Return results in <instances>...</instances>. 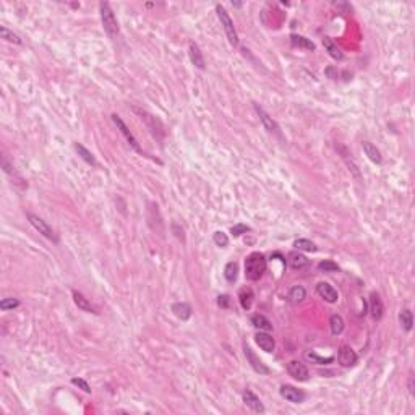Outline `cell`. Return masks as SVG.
<instances>
[{"mask_svg": "<svg viewBox=\"0 0 415 415\" xmlns=\"http://www.w3.org/2000/svg\"><path fill=\"white\" fill-rule=\"evenodd\" d=\"M266 272V258L263 253L253 252L245 258V277L248 281H259Z\"/></svg>", "mask_w": 415, "mask_h": 415, "instance_id": "obj_1", "label": "cell"}, {"mask_svg": "<svg viewBox=\"0 0 415 415\" xmlns=\"http://www.w3.org/2000/svg\"><path fill=\"white\" fill-rule=\"evenodd\" d=\"M99 12H101V21H102V26H104V31L107 32L109 37H117L119 36V23H117V18L112 12L111 5L107 2H101L99 3Z\"/></svg>", "mask_w": 415, "mask_h": 415, "instance_id": "obj_2", "label": "cell"}, {"mask_svg": "<svg viewBox=\"0 0 415 415\" xmlns=\"http://www.w3.org/2000/svg\"><path fill=\"white\" fill-rule=\"evenodd\" d=\"M146 218H148V225L154 234H158L159 237H164L166 234V224L162 221L161 211H159L158 203L149 201L148 208H146Z\"/></svg>", "mask_w": 415, "mask_h": 415, "instance_id": "obj_3", "label": "cell"}, {"mask_svg": "<svg viewBox=\"0 0 415 415\" xmlns=\"http://www.w3.org/2000/svg\"><path fill=\"white\" fill-rule=\"evenodd\" d=\"M216 12H218L221 25H223L224 31H225V36H227V39H229V44L232 47H237L239 46V34H237V30H235V26H234L232 18L229 16L227 10H225V8L221 5V3L216 5Z\"/></svg>", "mask_w": 415, "mask_h": 415, "instance_id": "obj_4", "label": "cell"}, {"mask_svg": "<svg viewBox=\"0 0 415 415\" xmlns=\"http://www.w3.org/2000/svg\"><path fill=\"white\" fill-rule=\"evenodd\" d=\"M133 111L140 115V119L144 122L146 127L149 128V131L153 133L154 138H158V140H162V138H164L166 131H164V127H162V124H161V120L156 119L154 115H151L149 112L140 109V107H133Z\"/></svg>", "mask_w": 415, "mask_h": 415, "instance_id": "obj_5", "label": "cell"}, {"mask_svg": "<svg viewBox=\"0 0 415 415\" xmlns=\"http://www.w3.org/2000/svg\"><path fill=\"white\" fill-rule=\"evenodd\" d=\"M26 218H28V221H30V224H31L32 227H34L41 235H44L46 239L52 240L54 243L59 242V237H57V234H55V230L52 229L50 225L47 224L42 218H39V216H36V214H32V213H26Z\"/></svg>", "mask_w": 415, "mask_h": 415, "instance_id": "obj_6", "label": "cell"}, {"mask_svg": "<svg viewBox=\"0 0 415 415\" xmlns=\"http://www.w3.org/2000/svg\"><path fill=\"white\" fill-rule=\"evenodd\" d=\"M253 107H255V111H256V114H258V117H259V120H261L263 127H265V128L270 131L271 135L277 136L279 140H284V136H282V131H281V127L277 125V122L272 120V117L268 114V112L263 109V107H259L258 104H253Z\"/></svg>", "mask_w": 415, "mask_h": 415, "instance_id": "obj_7", "label": "cell"}, {"mask_svg": "<svg viewBox=\"0 0 415 415\" xmlns=\"http://www.w3.org/2000/svg\"><path fill=\"white\" fill-rule=\"evenodd\" d=\"M111 117H112V122H114V124H115V127H117V128L120 130V133L125 136V140H127V143L130 144V148L133 149V151H136V153H140V154H143V156H144V153H143V148H141V146H140V143H138V141H136V138L133 136V133H131V131H130V128H128V127L125 125V122L120 119V115H117V114H112Z\"/></svg>", "mask_w": 415, "mask_h": 415, "instance_id": "obj_8", "label": "cell"}, {"mask_svg": "<svg viewBox=\"0 0 415 415\" xmlns=\"http://www.w3.org/2000/svg\"><path fill=\"white\" fill-rule=\"evenodd\" d=\"M243 353H245V357H247L250 367H252V368L256 371V373H259V375H270L271 373V370L268 368L265 363H263L261 358H259L256 353L252 351V347H250L247 342H243Z\"/></svg>", "mask_w": 415, "mask_h": 415, "instance_id": "obj_9", "label": "cell"}, {"mask_svg": "<svg viewBox=\"0 0 415 415\" xmlns=\"http://www.w3.org/2000/svg\"><path fill=\"white\" fill-rule=\"evenodd\" d=\"M287 373L297 381H308L310 378V371L306 368V365L299 360H290L287 363Z\"/></svg>", "mask_w": 415, "mask_h": 415, "instance_id": "obj_10", "label": "cell"}, {"mask_svg": "<svg viewBox=\"0 0 415 415\" xmlns=\"http://www.w3.org/2000/svg\"><path fill=\"white\" fill-rule=\"evenodd\" d=\"M279 393H281L282 398H284L286 400H289V402H292V404H302L306 398L303 391L295 388V386H292V384H282Z\"/></svg>", "mask_w": 415, "mask_h": 415, "instance_id": "obj_11", "label": "cell"}, {"mask_svg": "<svg viewBox=\"0 0 415 415\" xmlns=\"http://www.w3.org/2000/svg\"><path fill=\"white\" fill-rule=\"evenodd\" d=\"M358 357L355 351L351 347V346H341L339 347V352H337V362L341 363V367H344V368H351V367H353L357 363Z\"/></svg>", "mask_w": 415, "mask_h": 415, "instance_id": "obj_12", "label": "cell"}, {"mask_svg": "<svg viewBox=\"0 0 415 415\" xmlns=\"http://www.w3.org/2000/svg\"><path fill=\"white\" fill-rule=\"evenodd\" d=\"M317 292H318V295L321 297L324 302H328V303H336L337 299H339L337 290L334 289V287L329 284V282H318Z\"/></svg>", "mask_w": 415, "mask_h": 415, "instance_id": "obj_13", "label": "cell"}, {"mask_svg": "<svg viewBox=\"0 0 415 415\" xmlns=\"http://www.w3.org/2000/svg\"><path fill=\"white\" fill-rule=\"evenodd\" d=\"M255 342H256L259 346V349H261V351H265L266 353L274 352V349H276L274 337H272L271 334L265 333V331H258L256 334H255Z\"/></svg>", "mask_w": 415, "mask_h": 415, "instance_id": "obj_14", "label": "cell"}, {"mask_svg": "<svg viewBox=\"0 0 415 415\" xmlns=\"http://www.w3.org/2000/svg\"><path fill=\"white\" fill-rule=\"evenodd\" d=\"M242 399H243L245 405L252 409L253 412H256V414H263V412H265V405H263V402L259 400V398L253 393V391L245 389L243 393H242Z\"/></svg>", "mask_w": 415, "mask_h": 415, "instance_id": "obj_15", "label": "cell"}, {"mask_svg": "<svg viewBox=\"0 0 415 415\" xmlns=\"http://www.w3.org/2000/svg\"><path fill=\"white\" fill-rule=\"evenodd\" d=\"M370 311L375 321H380V319L383 318L384 306H383V300H381L378 292H371L370 294Z\"/></svg>", "mask_w": 415, "mask_h": 415, "instance_id": "obj_16", "label": "cell"}, {"mask_svg": "<svg viewBox=\"0 0 415 415\" xmlns=\"http://www.w3.org/2000/svg\"><path fill=\"white\" fill-rule=\"evenodd\" d=\"M287 263H289V266L292 268V270H305V268L310 266V259L305 256V255H302L299 250L297 252H290L289 256H287Z\"/></svg>", "mask_w": 415, "mask_h": 415, "instance_id": "obj_17", "label": "cell"}, {"mask_svg": "<svg viewBox=\"0 0 415 415\" xmlns=\"http://www.w3.org/2000/svg\"><path fill=\"white\" fill-rule=\"evenodd\" d=\"M188 55H190L192 64L195 65L196 68H200V70L206 68V62H205V57H203V52L195 42H190V46H188Z\"/></svg>", "mask_w": 415, "mask_h": 415, "instance_id": "obj_18", "label": "cell"}, {"mask_svg": "<svg viewBox=\"0 0 415 415\" xmlns=\"http://www.w3.org/2000/svg\"><path fill=\"white\" fill-rule=\"evenodd\" d=\"M72 297H73V302H75V305L78 306L80 310H83V311H86V313H94V315H97V310L94 308V306L91 305V302H89L86 297H84L81 292H78V290H72Z\"/></svg>", "mask_w": 415, "mask_h": 415, "instance_id": "obj_19", "label": "cell"}, {"mask_svg": "<svg viewBox=\"0 0 415 415\" xmlns=\"http://www.w3.org/2000/svg\"><path fill=\"white\" fill-rule=\"evenodd\" d=\"M336 149L339 151V153H341V156H342V159L344 161H346V164H347V167H349V171L352 172V176L353 177H357L358 180H360L362 178V176H360V171H358V166L355 162H353V159L351 158V153H349L347 151V148H344V146H341V144H336Z\"/></svg>", "mask_w": 415, "mask_h": 415, "instance_id": "obj_20", "label": "cell"}, {"mask_svg": "<svg viewBox=\"0 0 415 415\" xmlns=\"http://www.w3.org/2000/svg\"><path fill=\"white\" fill-rule=\"evenodd\" d=\"M362 148H363V151H365V154L368 156V159H370L371 162H375V164H381V162H383V156H381L380 149L376 148V146L371 143V141H363V143H362Z\"/></svg>", "mask_w": 415, "mask_h": 415, "instance_id": "obj_21", "label": "cell"}, {"mask_svg": "<svg viewBox=\"0 0 415 415\" xmlns=\"http://www.w3.org/2000/svg\"><path fill=\"white\" fill-rule=\"evenodd\" d=\"M172 313L182 321H187L192 317V306L185 303V302H177V303L172 305Z\"/></svg>", "mask_w": 415, "mask_h": 415, "instance_id": "obj_22", "label": "cell"}, {"mask_svg": "<svg viewBox=\"0 0 415 415\" xmlns=\"http://www.w3.org/2000/svg\"><path fill=\"white\" fill-rule=\"evenodd\" d=\"M253 299H255V294L250 287H242V289L239 290V302H240V305H242V308L245 311H248L250 308H252Z\"/></svg>", "mask_w": 415, "mask_h": 415, "instance_id": "obj_23", "label": "cell"}, {"mask_svg": "<svg viewBox=\"0 0 415 415\" xmlns=\"http://www.w3.org/2000/svg\"><path fill=\"white\" fill-rule=\"evenodd\" d=\"M303 358L306 362L315 363V365H331V363L334 362V357H321L313 351H306L303 353Z\"/></svg>", "mask_w": 415, "mask_h": 415, "instance_id": "obj_24", "label": "cell"}, {"mask_svg": "<svg viewBox=\"0 0 415 415\" xmlns=\"http://www.w3.org/2000/svg\"><path fill=\"white\" fill-rule=\"evenodd\" d=\"M252 324L253 328H256L258 331H265V333H270L272 331V323L268 319L265 315H253L252 317Z\"/></svg>", "mask_w": 415, "mask_h": 415, "instance_id": "obj_25", "label": "cell"}, {"mask_svg": "<svg viewBox=\"0 0 415 415\" xmlns=\"http://www.w3.org/2000/svg\"><path fill=\"white\" fill-rule=\"evenodd\" d=\"M287 297H289L290 303H294V305L302 303V302L305 300V297H306V290H305L303 286H294L289 290V295H287Z\"/></svg>", "mask_w": 415, "mask_h": 415, "instance_id": "obj_26", "label": "cell"}, {"mask_svg": "<svg viewBox=\"0 0 415 415\" xmlns=\"http://www.w3.org/2000/svg\"><path fill=\"white\" fill-rule=\"evenodd\" d=\"M73 148H75V151H77L78 156L83 159L84 162L89 164V166H96V159H94L93 153H91V151H89V149L84 148V146H83L81 143H75V144H73Z\"/></svg>", "mask_w": 415, "mask_h": 415, "instance_id": "obj_27", "label": "cell"}, {"mask_svg": "<svg viewBox=\"0 0 415 415\" xmlns=\"http://www.w3.org/2000/svg\"><path fill=\"white\" fill-rule=\"evenodd\" d=\"M290 42L295 47H302V49H306V50L317 49V46H315L313 42H311L310 39H306L305 36H300V34H290Z\"/></svg>", "mask_w": 415, "mask_h": 415, "instance_id": "obj_28", "label": "cell"}, {"mask_svg": "<svg viewBox=\"0 0 415 415\" xmlns=\"http://www.w3.org/2000/svg\"><path fill=\"white\" fill-rule=\"evenodd\" d=\"M399 323H400V326H402V329L404 331H410V329H412V326H414V315H412V311H410L409 308H405V310H402L399 313Z\"/></svg>", "mask_w": 415, "mask_h": 415, "instance_id": "obj_29", "label": "cell"}, {"mask_svg": "<svg viewBox=\"0 0 415 415\" xmlns=\"http://www.w3.org/2000/svg\"><path fill=\"white\" fill-rule=\"evenodd\" d=\"M294 248L299 250V252H311V253L318 252V247L308 239H297L294 242Z\"/></svg>", "mask_w": 415, "mask_h": 415, "instance_id": "obj_30", "label": "cell"}, {"mask_svg": "<svg viewBox=\"0 0 415 415\" xmlns=\"http://www.w3.org/2000/svg\"><path fill=\"white\" fill-rule=\"evenodd\" d=\"M0 36H2V39H5L7 42H12V44H16V46L23 44L21 37L18 36L16 32H13L12 30H8L7 26H0Z\"/></svg>", "mask_w": 415, "mask_h": 415, "instance_id": "obj_31", "label": "cell"}, {"mask_svg": "<svg viewBox=\"0 0 415 415\" xmlns=\"http://www.w3.org/2000/svg\"><path fill=\"white\" fill-rule=\"evenodd\" d=\"M323 46L328 49L329 55H331L333 59H336V60H342V59H344L342 52L339 50V47H337L336 44H334V41L331 39V37H324V39H323Z\"/></svg>", "mask_w": 415, "mask_h": 415, "instance_id": "obj_32", "label": "cell"}, {"mask_svg": "<svg viewBox=\"0 0 415 415\" xmlns=\"http://www.w3.org/2000/svg\"><path fill=\"white\" fill-rule=\"evenodd\" d=\"M239 276V265L235 261H229L224 268V277L227 282H235Z\"/></svg>", "mask_w": 415, "mask_h": 415, "instance_id": "obj_33", "label": "cell"}, {"mask_svg": "<svg viewBox=\"0 0 415 415\" xmlns=\"http://www.w3.org/2000/svg\"><path fill=\"white\" fill-rule=\"evenodd\" d=\"M329 328H331V333L334 334V336L342 334V331H344V318L341 317V315H333V317L329 318Z\"/></svg>", "mask_w": 415, "mask_h": 415, "instance_id": "obj_34", "label": "cell"}, {"mask_svg": "<svg viewBox=\"0 0 415 415\" xmlns=\"http://www.w3.org/2000/svg\"><path fill=\"white\" fill-rule=\"evenodd\" d=\"M18 306H20V300L15 299V297H8V299H3L2 302H0V308H2L3 311L18 308Z\"/></svg>", "mask_w": 415, "mask_h": 415, "instance_id": "obj_35", "label": "cell"}, {"mask_svg": "<svg viewBox=\"0 0 415 415\" xmlns=\"http://www.w3.org/2000/svg\"><path fill=\"white\" fill-rule=\"evenodd\" d=\"M213 240H214V243L218 245V247H221V248H225V247H227V245H229V237H227V234L223 232V230H218V232H214Z\"/></svg>", "mask_w": 415, "mask_h": 415, "instance_id": "obj_36", "label": "cell"}, {"mask_svg": "<svg viewBox=\"0 0 415 415\" xmlns=\"http://www.w3.org/2000/svg\"><path fill=\"white\" fill-rule=\"evenodd\" d=\"M318 270L324 271V272H333V271H339V266L333 261V259H324V261H321L318 265Z\"/></svg>", "mask_w": 415, "mask_h": 415, "instance_id": "obj_37", "label": "cell"}, {"mask_svg": "<svg viewBox=\"0 0 415 415\" xmlns=\"http://www.w3.org/2000/svg\"><path fill=\"white\" fill-rule=\"evenodd\" d=\"M247 232H250V227L247 224H242V223H239V224H235L230 227V234H232L234 237H240L242 234H247Z\"/></svg>", "mask_w": 415, "mask_h": 415, "instance_id": "obj_38", "label": "cell"}, {"mask_svg": "<svg viewBox=\"0 0 415 415\" xmlns=\"http://www.w3.org/2000/svg\"><path fill=\"white\" fill-rule=\"evenodd\" d=\"M72 384H75V386H78L80 389H83L84 393H91V386L88 384V381L86 380H83V378H72Z\"/></svg>", "mask_w": 415, "mask_h": 415, "instance_id": "obj_39", "label": "cell"}, {"mask_svg": "<svg viewBox=\"0 0 415 415\" xmlns=\"http://www.w3.org/2000/svg\"><path fill=\"white\" fill-rule=\"evenodd\" d=\"M171 230L174 232V235H176V237L180 240V242H185V232H183V229H182L177 223H172V224H171Z\"/></svg>", "mask_w": 415, "mask_h": 415, "instance_id": "obj_40", "label": "cell"}, {"mask_svg": "<svg viewBox=\"0 0 415 415\" xmlns=\"http://www.w3.org/2000/svg\"><path fill=\"white\" fill-rule=\"evenodd\" d=\"M229 302H230V297H229L227 294L218 297V305L223 306V308H227V306H229Z\"/></svg>", "mask_w": 415, "mask_h": 415, "instance_id": "obj_41", "label": "cell"}, {"mask_svg": "<svg viewBox=\"0 0 415 415\" xmlns=\"http://www.w3.org/2000/svg\"><path fill=\"white\" fill-rule=\"evenodd\" d=\"M409 391H410V394L414 396V375L409 376Z\"/></svg>", "mask_w": 415, "mask_h": 415, "instance_id": "obj_42", "label": "cell"}]
</instances>
